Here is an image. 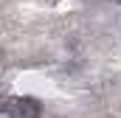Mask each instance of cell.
<instances>
[{"label": "cell", "mask_w": 121, "mask_h": 118, "mask_svg": "<svg viewBox=\"0 0 121 118\" xmlns=\"http://www.w3.org/2000/svg\"><path fill=\"white\" fill-rule=\"evenodd\" d=\"M0 118H14V113H11V110L6 107V110H3V115H0Z\"/></svg>", "instance_id": "obj_2"}, {"label": "cell", "mask_w": 121, "mask_h": 118, "mask_svg": "<svg viewBox=\"0 0 121 118\" xmlns=\"http://www.w3.org/2000/svg\"><path fill=\"white\" fill-rule=\"evenodd\" d=\"M39 113H42V107H39V101L37 98H20L17 101V115L20 118H39Z\"/></svg>", "instance_id": "obj_1"}]
</instances>
